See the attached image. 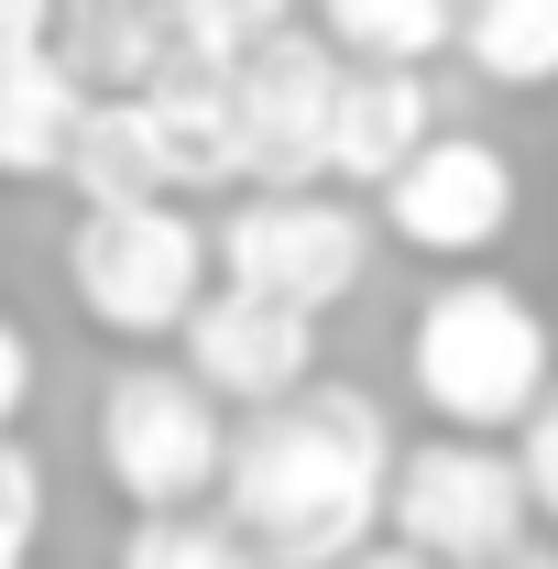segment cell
<instances>
[{
	"label": "cell",
	"mask_w": 558,
	"mask_h": 569,
	"mask_svg": "<svg viewBox=\"0 0 558 569\" xmlns=\"http://www.w3.org/2000/svg\"><path fill=\"white\" fill-rule=\"evenodd\" d=\"M176 340H187V372L209 383L219 406H275L296 395L307 372H318V318H296L275 296H241V284H209L187 318H176Z\"/></svg>",
	"instance_id": "obj_9"
},
{
	"label": "cell",
	"mask_w": 558,
	"mask_h": 569,
	"mask_svg": "<svg viewBox=\"0 0 558 569\" xmlns=\"http://www.w3.org/2000/svg\"><path fill=\"white\" fill-rule=\"evenodd\" d=\"M427 132H438V99H427L417 67H340L318 176H340V187H383V176H395Z\"/></svg>",
	"instance_id": "obj_10"
},
{
	"label": "cell",
	"mask_w": 558,
	"mask_h": 569,
	"mask_svg": "<svg viewBox=\"0 0 558 569\" xmlns=\"http://www.w3.org/2000/svg\"><path fill=\"white\" fill-rule=\"evenodd\" d=\"M275 22H296V0H165V56L230 67L241 44H263Z\"/></svg>",
	"instance_id": "obj_18"
},
{
	"label": "cell",
	"mask_w": 558,
	"mask_h": 569,
	"mask_svg": "<svg viewBox=\"0 0 558 569\" xmlns=\"http://www.w3.org/2000/svg\"><path fill=\"white\" fill-rule=\"evenodd\" d=\"M22 406H33V329L0 307V438L22 427Z\"/></svg>",
	"instance_id": "obj_21"
},
{
	"label": "cell",
	"mask_w": 558,
	"mask_h": 569,
	"mask_svg": "<svg viewBox=\"0 0 558 569\" xmlns=\"http://www.w3.org/2000/svg\"><path fill=\"white\" fill-rule=\"evenodd\" d=\"M110 569H263V559L219 526L209 503H187V515H132L121 548H110Z\"/></svg>",
	"instance_id": "obj_17"
},
{
	"label": "cell",
	"mask_w": 558,
	"mask_h": 569,
	"mask_svg": "<svg viewBox=\"0 0 558 569\" xmlns=\"http://www.w3.org/2000/svg\"><path fill=\"white\" fill-rule=\"evenodd\" d=\"M33 537H44V471L22 438H0V569L33 559Z\"/></svg>",
	"instance_id": "obj_20"
},
{
	"label": "cell",
	"mask_w": 558,
	"mask_h": 569,
	"mask_svg": "<svg viewBox=\"0 0 558 569\" xmlns=\"http://www.w3.org/2000/svg\"><path fill=\"white\" fill-rule=\"evenodd\" d=\"M340 569H438V559H417V548H395V537H361Z\"/></svg>",
	"instance_id": "obj_23"
},
{
	"label": "cell",
	"mask_w": 558,
	"mask_h": 569,
	"mask_svg": "<svg viewBox=\"0 0 558 569\" xmlns=\"http://www.w3.org/2000/svg\"><path fill=\"white\" fill-rule=\"evenodd\" d=\"M56 44V0H0V56H33Z\"/></svg>",
	"instance_id": "obj_22"
},
{
	"label": "cell",
	"mask_w": 558,
	"mask_h": 569,
	"mask_svg": "<svg viewBox=\"0 0 558 569\" xmlns=\"http://www.w3.org/2000/svg\"><path fill=\"white\" fill-rule=\"evenodd\" d=\"M132 99H142V132H153V164H165V198L230 187V77H219V67L165 56Z\"/></svg>",
	"instance_id": "obj_11"
},
{
	"label": "cell",
	"mask_w": 558,
	"mask_h": 569,
	"mask_svg": "<svg viewBox=\"0 0 558 569\" xmlns=\"http://www.w3.org/2000/svg\"><path fill=\"white\" fill-rule=\"evenodd\" d=\"M67 284L77 307L110 329V340H176V318L209 296V219H187L176 198H110V209H77L67 230Z\"/></svg>",
	"instance_id": "obj_3"
},
{
	"label": "cell",
	"mask_w": 558,
	"mask_h": 569,
	"mask_svg": "<svg viewBox=\"0 0 558 569\" xmlns=\"http://www.w3.org/2000/svg\"><path fill=\"white\" fill-rule=\"evenodd\" d=\"M56 176L77 187V209H110V198H165V164H153V132H142V99H77V132L56 153Z\"/></svg>",
	"instance_id": "obj_14"
},
{
	"label": "cell",
	"mask_w": 558,
	"mask_h": 569,
	"mask_svg": "<svg viewBox=\"0 0 558 569\" xmlns=\"http://www.w3.org/2000/svg\"><path fill=\"white\" fill-rule=\"evenodd\" d=\"M209 274L241 284V296H275L296 318H329L372 274V219L350 198H329V187H252L209 230Z\"/></svg>",
	"instance_id": "obj_5"
},
{
	"label": "cell",
	"mask_w": 558,
	"mask_h": 569,
	"mask_svg": "<svg viewBox=\"0 0 558 569\" xmlns=\"http://www.w3.org/2000/svg\"><path fill=\"white\" fill-rule=\"evenodd\" d=\"M548 372H558L548 318L492 274H449L417 307V329H406V383H417L427 417L460 427V438H504V427L537 406Z\"/></svg>",
	"instance_id": "obj_2"
},
{
	"label": "cell",
	"mask_w": 558,
	"mask_h": 569,
	"mask_svg": "<svg viewBox=\"0 0 558 569\" xmlns=\"http://www.w3.org/2000/svg\"><path fill=\"white\" fill-rule=\"evenodd\" d=\"M56 67L88 99H121L165 67V0H56Z\"/></svg>",
	"instance_id": "obj_12"
},
{
	"label": "cell",
	"mask_w": 558,
	"mask_h": 569,
	"mask_svg": "<svg viewBox=\"0 0 558 569\" xmlns=\"http://www.w3.org/2000/svg\"><path fill=\"white\" fill-rule=\"evenodd\" d=\"M449 44L482 88H558V0H460Z\"/></svg>",
	"instance_id": "obj_15"
},
{
	"label": "cell",
	"mask_w": 558,
	"mask_h": 569,
	"mask_svg": "<svg viewBox=\"0 0 558 569\" xmlns=\"http://www.w3.org/2000/svg\"><path fill=\"white\" fill-rule=\"evenodd\" d=\"M372 198H383V230L406 252H427V263H482L492 241L515 230V209H526L504 142H482V132H427Z\"/></svg>",
	"instance_id": "obj_8"
},
{
	"label": "cell",
	"mask_w": 558,
	"mask_h": 569,
	"mask_svg": "<svg viewBox=\"0 0 558 569\" xmlns=\"http://www.w3.org/2000/svg\"><path fill=\"white\" fill-rule=\"evenodd\" d=\"M383 526H395V548H417V559H438V569H492L526 537V493H515L504 438L438 427L417 449H395V471H383Z\"/></svg>",
	"instance_id": "obj_6"
},
{
	"label": "cell",
	"mask_w": 558,
	"mask_h": 569,
	"mask_svg": "<svg viewBox=\"0 0 558 569\" xmlns=\"http://www.w3.org/2000/svg\"><path fill=\"white\" fill-rule=\"evenodd\" d=\"M219 449H230V406L187 361H121L99 395V471L132 515H187L219 493Z\"/></svg>",
	"instance_id": "obj_4"
},
{
	"label": "cell",
	"mask_w": 558,
	"mask_h": 569,
	"mask_svg": "<svg viewBox=\"0 0 558 569\" xmlns=\"http://www.w3.org/2000/svg\"><path fill=\"white\" fill-rule=\"evenodd\" d=\"M77 88L56 67V44H33V56H0V187H44L56 176V153L77 132Z\"/></svg>",
	"instance_id": "obj_13"
},
{
	"label": "cell",
	"mask_w": 558,
	"mask_h": 569,
	"mask_svg": "<svg viewBox=\"0 0 558 569\" xmlns=\"http://www.w3.org/2000/svg\"><path fill=\"white\" fill-rule=\"evenodd\" d=\"M219 77H230V187H329L318 153H329L340 56L318 44V22H275Z\"/></svg>",
	"instance_id": "obj_7"
},
{
	"label": "cell",
	"mask_w": 558,
	"mask_h": 569,
	"mask_svg": "<svg viewBox=\"0 0 558 569\" xmlns=\"http://www.w3.org/2000/svg\"><path fill=\"white\" fill-rule=\"evenodd\" d=\"M504 438H515L504 460H515V493H526V526H548V537H558V372L537 383V406H526V417L504 427Z\"/></svg>",
	"instance_id": "obj_19"
},
{
	"label": "cell",
	"mask_w": 558,
	"mask_h": 569,
	"mask_svg": "<svg viewBox=\"0 0 558 569\" xmlns=\"http://www.w3.org/2000/svg\"><path fill=\"white\" fill-rule=\"evenodd\" d=\"M492 569H558V548H537V537H515V548H504Z\"/></svg>",
	"instance_id": "obj_24"
},
{
	"label": "cell",
	"mask_w": 558,
	"mask_h": 569,
	"mask_svg": "<svg viewBox=\"0 0 558 569\" xmlns=\"http://www.w3.org/2000/svg\"><path fill=\"white\" fill-rule=\"evenodd\" d=\"M383 471H395V417L361 383H296L230 427L219 449V526L263 569H340L383 526Z\"/></svg>",
	"instance_id": "obj_1"
},
{
	"label": "cell",
	"mask_w": 558,
	"mask_h": 569,
	"mask_svg": "<svg viewBox=\"0 0 558 569\" xmlns=\"http://www.w3.org/2000/svg\"><path fill=\"white\" fill-rule=\"evenodd\" d=\"M449 11L460 0H318V44L350 67H427L449 56Z\"/></svg>",
	"instance_id": "obj_16"
}]
</instances>
